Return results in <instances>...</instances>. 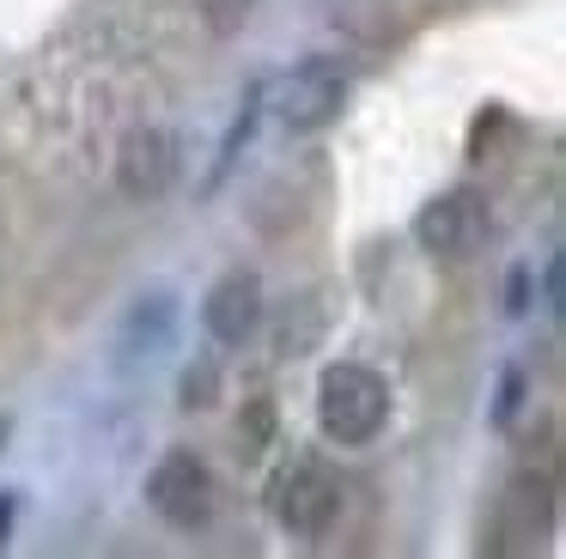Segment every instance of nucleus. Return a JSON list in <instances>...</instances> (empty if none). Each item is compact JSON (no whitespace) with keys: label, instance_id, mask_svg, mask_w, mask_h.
<instances>
[{"label":"nucleus","instance_id":"6","mask_svg":"<svg viewBox=\"0 0 566 559\" xmlns=\"http://www.w3.org/2000/svg\"><path fill=\"white\" fill-rule=\"evenodd\" d=\"M171 177H177V146H171V134L135 128L123 146H116V182H123V194L153 201V194L171 189Z\"/></svg>","mask_w":566,"mask_h":559},{"label":"nucleus","instance_id":"4","mask_svg":"<svg viewBox=\"0 0 566 559\" xmlns=\"http://www.w3.org/2000/svg\"><path fill=\"white\" fill-rule=\"evenodd\" d=\"M147 505L159 510L171 529H201V523L213 517V474L201 468L189 450H171V456L147 474Z\"/></svg>","mask_w":566,"mask_h":559},{"label":"nucleus","instance_id":"5","mask_svg":"<svg viewBox=\"0 0 566 559\" xmlns=\"http://www.w3.org/2000/svg\"><path fill=\"white\" fill-rule=\"evenodd\" d=\"M488 238V201L475 189H451L415 213V243L432 255H475Z\"/></svg>","mask_w":566,"mask_h":559},{"label":"nucleus","instance_id":"2","mask_svg":"<svg viewBox=\"0 0 566 559\" xmlns=\"http://www.w3.org/2000/svg\"><path fill=\"white\" fill-rule=\"evenodd\" d=\"M335 505H342V486H335V474L323 468V462H293V468L274 474L269 486V510L281 529L293 535H323L335 523Z\"/></svg>","mask_w":566,"mask_h":559},{"label":"nucleus","instance_id":"10","mask_svg":"<svg viewBox=\"0 0 566 559\" xmlns=\"http://www.w3.org/2000/svg\"><path fill=\"white\" fill-rule=\"evenodd\" d=\"M7 529H13V498L0 493V547H7Z\"/></svg>","mask_w":566,"mask_h":559},{"label":"nucleus","instance_id":"1","mask_svg":"<svg viewBox=\"0 0 566 559\" xmlns=\"http://www.w3.org/2000/svg\"><path fill=\"white\" fill-rule=\"evenodd\" d=\"M390 420V389L371 365H329L317 383V425L335 444H371Z\"/></svg>","mask_w":566,"mask_h":559},{"label":"nucleus","instance_id":"8","mask_svg":"<svg viewBox=\"0 0 566 559\" xmlns=\"http://www.w3.org/2000/svg\"><path fill=\"white\" fill-rule=\"evenodd\" d=\"M196 12L208 19L213 36H238V31H244V19L256 12V0H196Z\"/></svg>","mask_w":566,"mask_h":559},{"label":"nucleus","instance_id":"7","mask_svg":"<svg viewBox=\"0 0 566 559\" xmlns=\"http://www.w3.org/2000/svg\"><path fill=\"white\" fill-rule=\"evenodd\" d=\"M201 323H208L213 340H244L250 328L262 323V280L250 274V267H238V274L213 280L208 304H201Z\"/></svg>","mask_w":566,"mask_h":559},{"label":"nucleus","instance_id":"3","mask_svg":"<svg viewBox=\"0 0 566 559\" xmlns=\"http://www.w3.org/2000/svg\"><path fill=\"white\" fill-rule=\"evenodd\" d=\"M342 104H347V73L335 67V61H305V67H293L281 80V92H274V116H281L286 134L329 128V122L342 116Z\"/></svg>","mask_w":566,"mask_h":559},{"label":"nucleus","instance_id":"9","mask_svg":"<svg viewBox=\"0 0 566 559\" xmlns=\"http://www.w3.org/2000/svg\"><path fill=\"white\" fill-rule=\"evenodd\" d=\"M184 401H189V408H208V401H213V365H201V371L184 377Z\"/></svg>","mask_w":566,"mask_h":559}]
</instances>
